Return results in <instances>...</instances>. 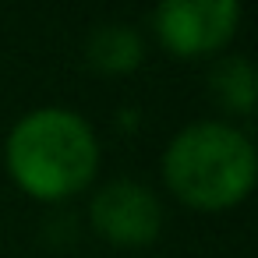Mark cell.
<instances>
[{"instance_id":"1","label":"cell","mask_w":258,"mask_h":258,"mask_svg":"<svg viewBox=\"0 0 258 258\" xmlns=\"http://www.w3.org/2000/svg\"><path fill=\"white\" fill-rule=\"evenodd\" d=\"M4 156L15 184L39 202H60L85 191L99 170V142L89 120L60 106L22 117L8 135Z\"/></svg>"},{"instance_id":"2","label":"cell","mask_w":258,"mask_h":258,"mask_svg":"<svg viewBox=\"0 0 258 258\" xmlns=\"http://www.w3.org/2000/svg\"><path fill=\"white\" fill-rule=\"evenodd\" d=\"M254 173L258 156L251 138L219 120L187 124L163 152L166 187L184 205L205 212L240 205L254 187Z\"/></svg>"},{"instance_id":"3","label":"cell","mask_w":258,"mask_h":258,"mask_svg":"<svg viewBox=\"0 0 258 258\" xmlns=\"http://www.w3.org/2000/svg\"><path fill=\"white\" fill-rule=\"evenodd\" d=\"M240 0H159L156 36L184 60L212 57L237 36Z\"/></svg>"},{"instance_id":"4","label":"cell","mask_w":258,"mask_h":258,"mask_svg":"<svg viewBox=\"0 0 258 258\" xmlns=\"http://www.w3.org/2000/svg\"><path fill=\"white\" fill-rule=\"evenodd\" d=\"M92 226L120 247L152 244L163 230V205L159 198L138 180H113L106 184L89 205Z\"/></svg>"},{"instance_id":"5","label":"cell","mask_w":258,"mask_h":258,"mask_svg":"<svg viewBox=\"0 0 258 258\" xmlns=\"http://www.w3.org/2000/svg\"><path fill=\"white\" fill-rule=\"evenodd\" d=\"M142 57H145L142 36L131 25H120V22L99 25L85 39V60L99 75H127L142 64Z\"/></svg>"},{"instance_id":"6","label":"cell","mask_w":258,"mask_h":258,"mask_svg":"<svg viewBox=\"0 0 258 258\" xmlns=\"http://www.w3.org/2000/svg\"><path fill=\"white\" fill-rule=\"evenodd\" d=\"M209 89L219 106L237 117H251L258 103V71L247 57H223L209 75Z\"/></svg>"}]
</instances>
